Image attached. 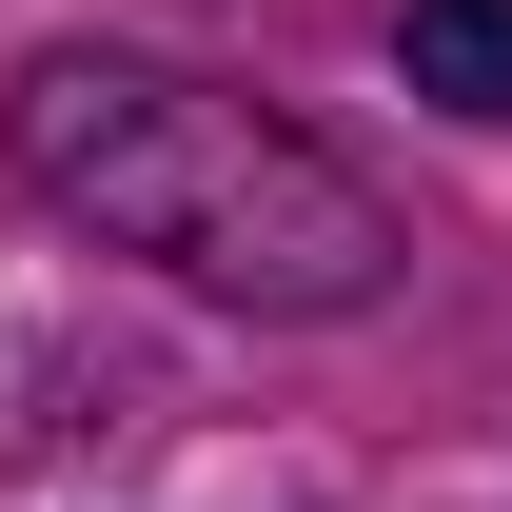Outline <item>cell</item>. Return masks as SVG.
<instances>
[{
    "instance_id": "obj_1",
    "label": "cell",
    "mask_w": 512,
    "mask_h": 512,
    "mask_svg": "<svg viewBox=\"0 0 512 512\" xmlns=\"http://www.w3.org/2000/svg\"><path fill=\"white\" fill-rule=\"evenodd\" d=\"M0 158L60 197L79 237L158 256V276L237 296V316H375L394 256H414L355 158H316L276 99H237L197 60H138V40H60L0 99Z\"/></svg>"
},
{
    "instance_id": "obj_2",
    "label": "cell",
    "mask_w": 512,
    "mask_h": 512,
    "mask_svg": "<svg viewBox=\"0 0 512 512\" xmlns=\"http://www.w3.org/2000/svg\"><path fill=\"white\" fill-rule=\"evenodd\" d=\"M394 60L434 119H512V0H394Z\"/></svg>"
}]
</instances>
